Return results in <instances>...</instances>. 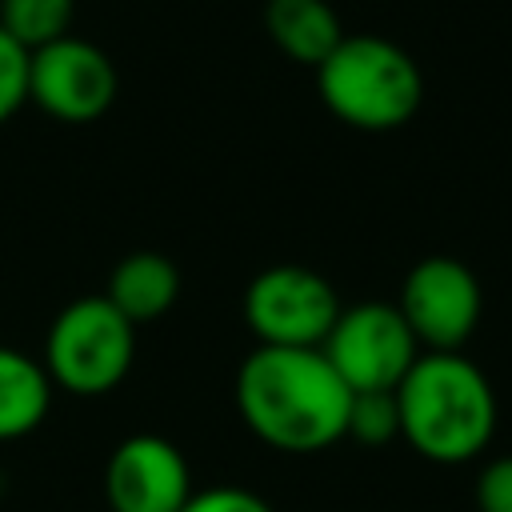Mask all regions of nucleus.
Wrapping results in <instances>:
<instances>
[{"label": "nucleus", "mask_w": 512, "mask_h": 512, "mask_svg": "<svg viewBox=\"0 0 512 512\" xmlns=\"http://www.w3.org/2000/svg\"><path fill=\"white\" fill-rule=\"evenodd\" d=\"M264 28L288 60L312 64V68L344 40L340 16L328 0H268Z\"/></svg>", "instance_id": "obj_11"}, {"label": "nucleus", "mask_w": 512, "mask_h": 512, "mask_svg": "<svg viewBox=\"0 0 512 512\" xmlns=\"http://www.w3.org/2000/svg\"><path fill=\"white\" fill-rule=\"evenodd\" d=\"M136 356V324L108 296H80L56 312L44 336V372L68 396H108L124 384Z\"/></svg>", "instance_id": "obj_4"}, {"label": "nucleus", "mask_w": 512, "mask_h": 512, "mask_svg": "<svg viewBox=\"0 0 512 512\" xmlns=\"http://www.w3.org/2000/svg\"><path fill=\"white\" fill-rule=\"evenodd\" d=\"M52 392L56 388L36 356L0 344V444L36 432L52 408Z\"/></svg>", "instance_id": "obj_12"}, {"label": "nucleus", "mask_w": 512, "mask_h": 512, "mask_svg": "<svg viewBox=\"0 0 512 512\" xmlns=\"http://www.w3.org/2000/svg\"><path fill=\"white\" fill-rule=\"evenodd\" d=\"M244 324L268 348H320L340 316L328 276L304 264H272L244 288Z\"/></svg>", "instance_id": "obj_5"}, {"label": "nucleus", "mask_w": 512, "mask_h": 512, "mask_svg": "<svg viewBox=\"0 0 512 512\" xmlns=\"http://www.w3.org/2000/svg\"><path fill=\"white\" fill-rule=\"evenodd\" d=\"M352 388L320 348L256 344L236 368V412L248 432L288 456H312L344 440Z\"/></svg>", "instance_id": "obj_1"}, {"label": "nucleus", "mask_w": 512, "mask_h": 512, "mask_svg": "<svg viewBox=\"0 0 512 512\" xmlns=\"http://www.w3.org/2000/svg\"><path fill=\"white\" fill-rule=\"evenodd\" d=\"M396 308L424 352H460L480 328L484 292L464 260L424 256L408 268Z\"/></svg>", "instance_id": "obj_7"}, {"label": "nucleus", "mask_w": 512, "mask_h": 512, "mask_svg": "<svg viewBox=\"0 0 512 512\" xmlns=\"http://www.w3.org/2000/svg\"><path fill=\"white\" fill-rule=\"evenodd\" d=\"M108 304L132 320L136 328L140 324H152L160 320L164 312H172V304L180 300V268L156 252V248H140V252H128L112 272H108V288H104Z\"/></svg>", "instance_id": "obj_10"}, {"label": "nucleus", "mask_w": 512, "mask_h": 512, "mask_svg": "<svg viewBox=\"0 0 512 512\" xmlns=\"http://www.w3.org/2000/svg\"><path fill=\"white\" fill-rule=\"evenodd\" d=\"M120 92L116 64L80 36H60L28 52V104L64 124L100 120Z\"/></svg>", "instance_id": "obj_8"}, {"label": "nucleus", "mask_w": 512, "mask_h": 512, "mask_svg": "<svg viewBox=\"0 0 512 512\" xmlns=\"http://www.w3.org/2000/svg\"><path fill=\"white\" fill-rule=\"evenodd\" d=\"M76 0H0V28L20 48H44L68 36Z\"/></svg>", "instance_id": "obj_13"}, {"label": "nucleus", "mask_w": 512, "mask_h": 512, "mask_svg": "<svg viewBox=\"0 0 512 512\" xmlns=\"http://www.w3.org/2000/svg\"><path fill=\"white\" fill-rule=\"evenodd\" d=\"M192 492V468L168 436L136 432L108 452L104 500L112 512H180Z\"/></svg>", "instance_id": "obj_9"}, {"label": "nucleus", "mask_w": 512, "mask_h": 512, "mask_svg": "<svg viewBox=\"0 0 512 512\" xmlns=\"http://www.w3.org/2000/svg\"><path fill=\"white\" fill-rule=\"evenodd\" d=\"M324 108L360 132H392L408 124L424 100L416 60L384 36H344L316 64Z\"/></svg>", "instance_id": "obj_3"}, {"label": "nucleus", "mask_w": 512, "mask_h": 512, "mask_svg": "<svg viewBox=\"0 0 512 512\" xmlns=\"http://www.w3.org/2000/svg\"><path fill=\"white\" fill-rule=\"evenodd\" d=\"M180 512H276L264 496H256L252 488H236V484H216L204 492H192L184 500Z\"/></svg>", "instance_id": "obj_16"}, {"label": "nucleus", "mask_w": 512, "mask_h": 512, "mask_svg": "<svg viewBox=\"0 0 512 512\" xmlns=\"http://www.w3.org/2000/svg\"><path fill=\"white\" fill-rule=\"evenodd\" d=\"M320 352L352 392H396V384L424 348L416 344L396 304L364 300L340 308Z\"/></svg>", "instance_id": "obj_6"}, {"label": "nucleus", "mask_w": 512, "mask_h": 512, "mask_svg": "<svg viewBox=\"0 0 512 512\" xmlns=\"http://www.w3.org/2000/svg\"><path fill=\"white\" fill-rule=\"evenodd\" d=\"M476 512H512V456H492L480 468Z\"/></svg>", "instance_id": "obj_17"}, {"label": "nucleus", "mask_w": 512, "mask_h": 512, "mask_svg": "<svg viewBox=\"0 0 512 512\" xmlns=\"http://www.w3.org/2000/svg\"><path fill=\"white\" fill-rule=\"evenodd\" d=\"M28 104V48L0 28V124Z\"/></svg>", "instance_id": "obj_15"}, {"label": "nucleus", "mask_w": 512, "mask_h": 512, "mask_svg": "<svg viewBox=\"0 0 512 512\" xmlns=\"http://www.w3.org/2000/svg\"><path fill=\"white\" fill-rule=\"evenodd\" d=\"M400 436V412L392 392H352L348 404V428L344 440H356L364 448H384Z\"/></svg>", "instance_id": "obj_14"}, {"label": "nucleus", "mask_w": 512, "mask_h": 512, "mask_svg": "<svg viewBox=\"0 0 512 512\" xmlns=\"http://www.w3.org/2000/svg\"><path fill=\"white\" fill-rule=\"evenodd\" d=\"M400 440L432 464H468L496 436V388L464 352H420L396 384Z\"/></svg>", "instance_id": "obj_2"}]
</instances>
